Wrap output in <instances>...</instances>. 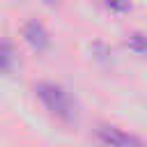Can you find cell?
<instances>
[{
  "label": "cell",
  "instance_id": "cell-1",
  "mask_svg": "<svg viewBox=\"0 0 147 147\" xmlns=\"http://www.w3.org/2000/svg\"><path fill=\"white\" fill-rule=\"evenodd\" d=\"M37 96L41 99L46 110H51L62 122H76L78 106H76L74 96L62 85H57V83H39L37 85Z\"/></svg>",
  "mask_w": 147,
  "mask_h": 147
},
{
  "label": "cell",
  "instance_id": "cell-2",
  "mask_svg": "<svg viewBox=\"0 0 147 147\" xmlns=\"http://www.w3.org/2000/svg\"><path fill=\"white\" fill-rule=\"evenodd\" d=\"M96 138L106 145V147H147V142L133 133H126L113 124H99L94 129Z\"/></svg>",
  "mask_w": 147,
  "mask_h": 147
},
{
  "label": "cell",
  "instance_id": "cell-3",
  "mask_svg": "<svg viewBox=\"0 0 147 147\" xmlns=\"http://www.w3.org/2000/svg\"><path fill=\"white\" fill-rule=\"evenodd\" d=\"M23 37H25V41H28L32 48H37V51H44V48H48V44H51V37H48L46 28H44L39 21H28L25 28H23Z\"/></svg>",
  "mask_w": 147,
  "mask_h": 147
},
{
  "label": "cell",
  "instance_id": "cell-4",
  "mask_svg": "<svg viewBox=\"0 0 147 147\" xmlns=\"http://www.w3.org/2000/svg\"><path fill=\"white\" fill-rule=\"evenodd\" d=\"M14 64V48L7 39L0 37V71H9Z\"/></svg>",
  "mask_w": 147,
  "mask_h": 147
},
{
  "label": "cell",
  "instance_id": "cell-5",
  "mask_svg": "<svg viewBox=\"0 0 147 147\" xmlns=\"http://www.w3.org/2000/svg\"><path fill=\"white\" fill-rule=\"evenodd\" d=\"M129 48H133L136 53H147V34L142 32L129 34Z\"/></svg>",
  "mask_w": 147,
  "mask_h": 147
}]
</instances>
